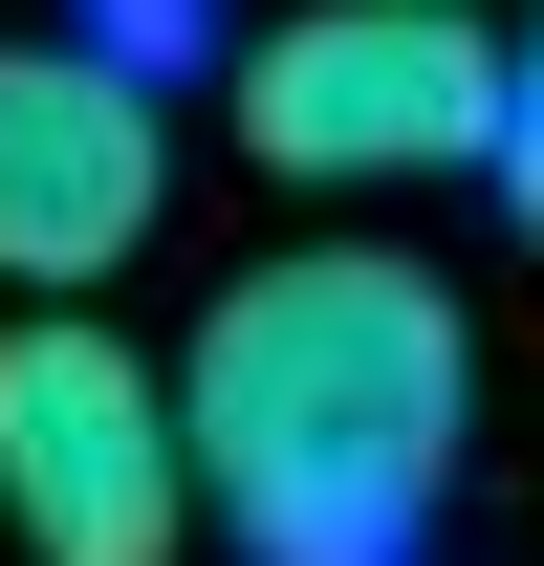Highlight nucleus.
<instances>
[{"label": "nucleus", "instance_id": "obj_3", "mask_svg": "<svg viewBox=\"0 0 544 566\" xmlns=\"http://www.w3.org/2000/svg\"><path fill=\"white\" fill-rule=\"evenodd\" d=\"M0 523H22V566H175L197 545L175 349H132L109 305H0Z\"/></svg>", "mask_w": 544, "mask_h": 566}, {"label": "nucleus", "instance_id": "obj_1", "mask_svg": "<svg viewBox=\"0 0 544 566\" xmlns=\"http://www.w3.org/2000/svg\"><path fill=\"white\" fill-rule=\"evenodd\" d=\"M175 436L240 566H414L479 458V327L414 240H283L197 305Z\"/></svg>", "mask_w": 544, "mask_h": 566}, {"label": "nucleus", "instance_id": "obj_4", "mask_svg": "<svg viewBox=\"0 0 544 566\" xmlns=\"http://www.w3.org/2000/svg\"><path fill=\"white\" fill-rule=\"evenodd\" d=\"M153 218H175V109L109 44H0V305H109Z\"/></svg>", "mask_w": 544, "mask_h": 566}, {"label": "nucleus", "instance_id": "obj_2", "mask_svg": "<svg viewBox=\"0 0 544 566\" xmlns=\"http://www.w3.org/2000/svg\"><path fill=\"white\" fill-rule=\"evenodd\" d=\"M501 109H523V44L479 0H283L218 66V132L262 153L283 197H436V175H501Z\"/></svg>", "mask_w": 544, "mask_h": 566}, {"label": "nucleus", "instance_id": "obj_5", "mask_svg": "<svg viewBox=\"0 0 544 566\" xmlns=\"http://www.w3.org/2000/svg\"><path fill=\"white\" fill-rule=\"evenodd\" d=\"M501 197H523V240H544V22H523V109H501Z\"/></svg>", "mask_w": 544, "mask_h": 566}]
</instances>
